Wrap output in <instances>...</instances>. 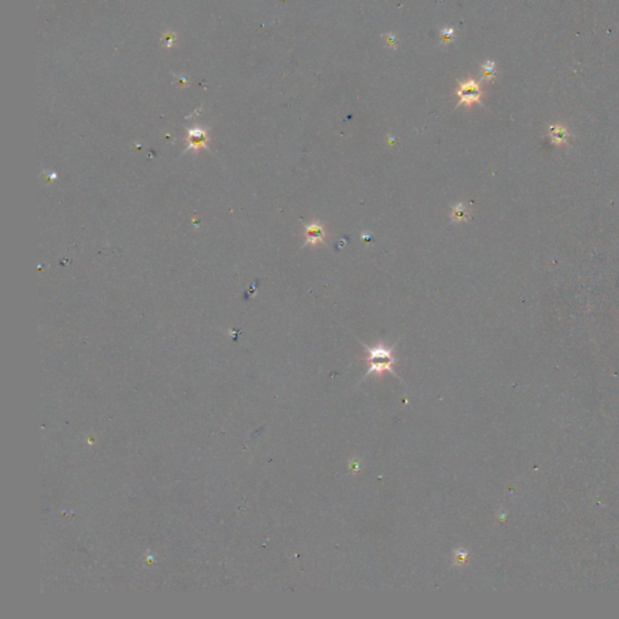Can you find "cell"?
Wrapping results in <instances>:
<instances>
[{
    "label": "cell",
    "mask_w": 619,
    "mask_h": 619,
    "mask_svg": "<svg viewBox=\"0 0 619 619\" xmlns=\"http://www.w3.org/2000/svg\"><path fill=\"white\" fill-rule=\"evenodd\" d=\"M368 352V364L369 371L368 374H384L385 371H392V365L394 364L395 358L389 347L385 345H379L374 347H368L364 345Z\"/></svg>",
    "instance_id": "obj_1"
},
{
    "label": "cell",
    "mask_w": 619,
    "mask_h": 619,
    "mask_svg": "<svg viewBox=\"0 0 619 619\" xmlns=\"http://www.w3.org/2000/svg\"><path fill=\"white\" fill-rule=\"evenodd\" d=\"M305 238L306 243L311 246H318L324 242L325 231L322 224L318 222H312L305 229Z\"/></svg>",
    "instance_id": "obj_3"
},
{
    "label": "cell",
    "mask_w": 619,
    "mask_h": 619,
    "mask_svg": "<svg viewBox=\"0 0 619 619\" xmlns=\"http://www.w3.org/2000/svg\"><path fill=\"white\" fill-rule=\"evenodd\" d=\"M457 95L460 97V103L465 104V106H470V104L475 103V102H479L481 96V91L478 83L473 81V80H469V81H465L460 86Z\"/></svg>",
    "instance_id": "obj_2"
},
{
    "label": "cell",
    "mask_w": 619,
    "mask_h": 619,
    "mask_svg": "<svg viewBox=\"0 0 619 619\" xmlns=\"http://www.w3.org/2000/svg\"><path fill=\"white\" fill-rule=\"evenodd\" d=\"M453 33H454L453 29H446V31H443L444 39H450L451 36H453Z\"/></svg>",
    "instance_id": "obj_7"
},
{
    "label": "cell",
    "mask_w": 619,
    "mask_h": 619,
    "mask_svg": "<svg viewBox=\"0 0 619 619\" xmlns=\"http://www.w3.org/2000/svg\"><path fill=\"white\" fill-rule=\"evenodd\" d=\"M453 218L457 222H464L468 218V211L467 208L464 207V204L459 203L457 206L454 207L453 209Z\"/></svg>",
    "instance_id": "obj_4"
},
{
    "label": "cell",
    "mask_w": 619,
    "mask_h": 619,
    "mask_svg": "<svg viewBox=\"0 0 619 619\" xmlns=\"http://www.w3.org/2000/svg\"><path fill=\"white\" fill-rule=\"evenodd\" d=\"M484 72H485V77H488V79H490V77L494 75V72H495L494 62H491V61L486 62L485 66H484Z\"/></svg>",
    "instance_id": "obj_6"
},
{
    "label": "cell",
    "mask_w": 619,
    "mask_h": 619,
    "mask_svg": "<svg viewBox=\"0 0 619 619\" xmlns=\"http://www.w3.org/2000/svg\"><path fill=\"white\" fill-rule=\"evenodd\" d=\"M565 138H566V131H565L564 128L562 127L553 128V132H551V139H553V142L561 144L565 142Z\"/></svg>",
    "instance_id": "obj_5"
}]
</instances>
